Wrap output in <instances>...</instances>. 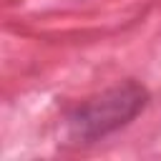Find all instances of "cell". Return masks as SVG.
Instances as JSON below:
<instances>
[{
  "mask_svg": "<svg viewBox=\"0 0 161 161\" xmlns=\"http://www.w3.org/2000/svg\"><path fill=\"white\" fill-rule=\"evenodd\" d=\"M146 101H148L146 88L133 80L108 88L106 93L86 101L83 106H78L70 113V118H68L70 133L83 141L101 138V136L131 123L146 108Z\"/></svg>",
  "mask_w": 161,
  "mask_h": 161,
  "instance_id": "1",
  "label": "cell"
}]
</instances>
